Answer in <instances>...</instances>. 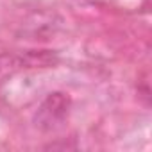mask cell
I'll list each match as a JSON object with an SVG mask.
<instances>
[{"label": "cell", "mask_w": 152, "mask_h": 152, "mask_svg": "<svg viewBox=\"0 0 152 152\" xmlns=\"http://www.w3.org/2000/svg\"><path fill=\"white\" fill-rule=\"evenodd\" d=\"M72 100L68 93L63 91H54L47 95V99L39 104L36 115H34V124L41 131H52L57 129L68 116L70 113Z\"/></svg>", "instance_id": "cell-1"}]
</instances>
